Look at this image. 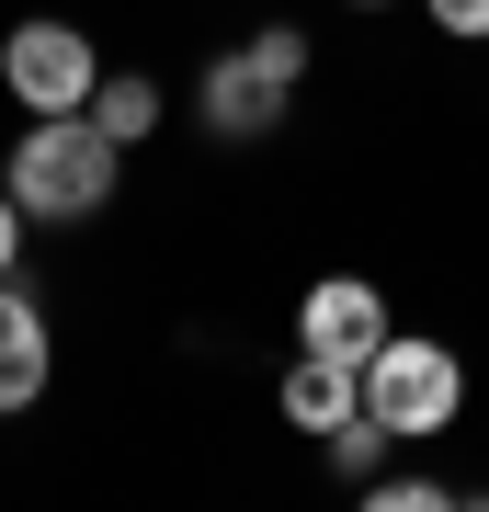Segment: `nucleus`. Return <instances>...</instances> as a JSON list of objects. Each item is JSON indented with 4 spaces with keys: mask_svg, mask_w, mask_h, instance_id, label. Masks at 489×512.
Segmentation results:
<instances>
[{
    "mask_svg": "<svg viewBox=\"0 0 489 512\" xmlns=\"http://www.w3.org/2000/svg\"><path fill=\"white\" fill-rule=\"evenodd\" d=\"M114 160H126V148L91 126V114H35L23 148L0 160V194H12L23 217H57V228H69V217H91V205H114Z\"/></svg>",
    "mask_w": 489,
    "mask_h": 512,
    "instance_id": "obj_1",
    "label": "nucleus"
},
{
    "mask_svg": "<svg viewBox=\"0 0 489 512\" xmlns=\"http://www.w3.org/2000/svg\"><path fill=\"white\" fill-rule=\"evenodd\" d=\"M364 410H376L399 444L455 433V410H467V365H455V342H410V330H387L376 365H364Z\"/></svg>",
    "mask_w": 489,
    "mask_h": 512,
    "instance_id": "obj_2",
    "label": "nucleus"
},
{
    "mask_svg": "<svg viewBox=\"0 0 489 512\" xmlns=\"http://www.w3.org/2000/svg\"><path fill=\"white\" fill-rule=\"evenodd\" d=\"M0 80H12L23 114H91L103 57H91L80 23H12V35H0Z\"/></svg>",
    "mask_w": 489,
    "mask_h": 512,
    "instance_id": "obj_3",
    "label": "nucleus"
},
{
    "mask_svg": "<svg viewBox=\"0 0 489 512\" xmlns=\"http://www.w3.org/2000/svg\"><path fill=\"white\" fill-rule=\"evenodd\" d=\"M296 342H308V353H342V365H376V342H387V296L364 285V274L308 285V308H296Z\"/></svg>",
    "mask_w": 489,
    "mask_h": 512,
    "instance_id": "obj_4",
    "label": "nucleus"
},
{
    "mask_svg": "<svg viewBox=\"0 0 489 512\" xmlns=\"http://www.w3.org/2000/svg\"><path fill=\"white\" fill-rule=\"evenodd\" d=\"M46 365H57V330H46V308H35V296H23L12 274H0V421L46 399Z\"/></svg>",
    "mask_w": 489,
    "mask_h": 512,
    "instance_id": "obj_5",
    "label": "nucleus"
},
{
    "mask_svg": "<svg viewBox=\"0 0 489 512\" xmlns=\"http://www.w3.org/2000/svg\"><path fill=\"white\" fill-rule=\"evenodd\" d=\"M194 103H205V126H217V137H273V114H285V80H273L251 46H239V57H217V69L194 80Z\"/></svg>",
    "mask_w": 489,
    "mask_h": 512,
    "instance_id": "obj_6",
    "label": "nucleus"
},
{
    "mask_svg": "<svg viewBox=\"0 0 489 512\" xmlns=\"http://www.w3.org/2000/svg\"><path fill=\"white\" fill-rule=\"evenodd\" d=\"M273 399H285L296 433H342V421L364 410V365H342V353H308V342H296V365H285V387H273Z\"/></svg>",
    "mask_w": 489,
    "mask_h": 512,
    "instance_id": "obj_7",
    "label": "nucleus"
},
{
    "mask_svg": "<svg viewBox=\"0 0 489 512\" xmlns=\"http://www.w3.org/2000/svg\"><path fill=\"white\" fill-rule=\"evenodd\" d=\"M91 126H103L114 148H137L148 126H160V92H148L137 69H103V92H91Z\"/></svg>",
    "mask_w": 489,
    "mask_h": 512,
    "instance_id": "obj_8",
    "label": "nucleus"
},
{
    "mask_svg": "<svg viewBox=\"0 0 489 512\" xmlns=\"http://www.w3.org/2000/svg\"><path fill=\"white\" fill-rule=\"evenodd\" d=\"M387 444H399V433H387L376 410H353L342 433H330V467H342V478H376V456H387Z\"/></svg>",
    "mask_w": 489,
    "mask_h": 512,
    "instance_id": "obj_9",
    "label": "nucleus"
},
{
    "mask_svg": "<svg viewBox=\"0 0 489 512\" xmlns=\"http://www.w3.org/2000/svg\"><path fill=\"white\" fill-rule=\"evenodd\" d=\"M444 478H364V512H444Z\"/></svg>",
    "mask_w": 489,
    "mask_h": 512,
    "instance_id": "obj_10",
    "label": "nucleus"
},
{
    "mask_svg": "<svg viewBox=\"0 0 489 512\" xmlns=\"http://www.w3.org/2000/svg\"><path fill=\"white\" fill-rule=\"evenodd\" d=\"M251 57L285 80V92H296V69H308V35H296V23H262V35H251Z\"/></svg>",
    "mask_w": 489,
    "mask_h": 512,
    "instance_id": "obj_11",
    "label": "nucleus"
},
{
    "mask_svg": "<svg viewBox=\"0 0 489 512\" xmlns=\"http://www.w3.org/2000/svg\"><path fill=\"white\" fill-rule=\"evenodd\" d=\"M421 12H433V23H444V35H467V46L489 35V0H421Z\"/></svg>",
    "mask_w": 489,
    "mask_h": 512,
    "instance_id": "obj_12",
    "label": "nucleus"
},
{
    "mask_svg": "<svg viewBox=\"0 0 489 512\" xmlns=\"http://www.w3.org/2000/svg\"><path fill=\"white\" fill-rule=\"evenodd\" d=\"M12 251H23V205L0 194V274H12Z\"/></svg>",
    "mask_w": 489,
    "mask_h": 512,
    "instance_id": "obj_13",
    "label": "nucleus"
},
{
    "mask_svg": "<svg viewBox=\"0 0 489 512\" xmlns=\"http://www.w3.org/2000/svg\"><path fill=\"white\" fill-rule=\"evenodd\" d=\"M353 12H376V0H353Z\"/></svg>",
    "mask_w": 489,
    "mask_h": 512,
    "instance_id": "obj_14",
    "label": "nucleus"
}]
</instances>
